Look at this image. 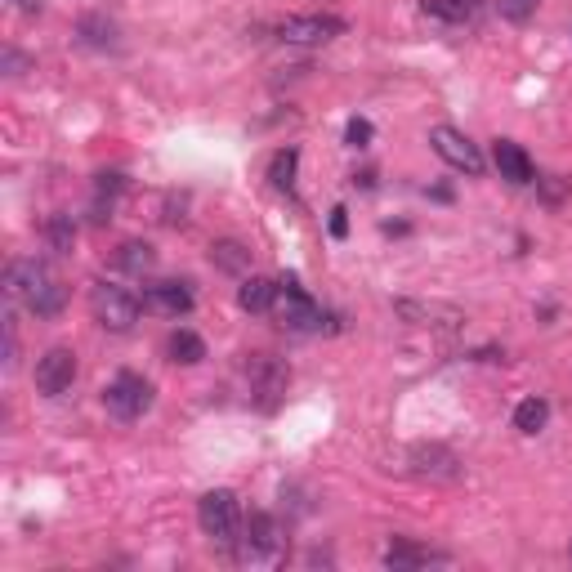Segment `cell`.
<instances>
[{"instance_id":"cell-1","label":"cell","mask_w":572,"mask_h":572,"mask_svg":"<svg viewBox=\"0 0 572 572\" xmlns=\"http://www.w3.org/2000/svg\"><path fill=\"white\" fill-rule=\"evenodd\" d=\"M5 291L14 304H23L36 318H59L68 304V286L54 278L41 260H14L5 269Z\"/></svg>"},{"instance_id":"cell-2","label":"cell","mask_w":572,"mask_h":572,"mask_svg":"<svg viewBox=\"0 0 572 572\" xmlns=\"http://www.w3.org/2000/svg\"><path fill=\"white\" fill-rule=\"evenodd\" d=\"M197 523L202 532L215 541L219 550H233L237 546V532H242V505H237V492L215 488L197 501Z\"/></svg>"},{"instance_id":"cell-3","label":"cell","mask_w":572,"mask_h":572,"mask_svg":"<svg viewBox=\"0 0 572 572\" xmlns=\"http://www.w3.org/2000/svg\"><path fill=\"white\" fill-rule=\"evenodd\" d=\"M273 309H278L282 327L295 331V336H313V331H322L331 322L327 309H322V304L313 300V295L304 291L295 278H282L278 282V304H273Z\"/></svg>"},{"instance_id":"cell-4","label":"cell","mask_w":572,"mask_h":572,"mask_svg":"<svg viewBox=\"0 0 572 572\" xmlns=\"http://www.w3.org/2000/svg\"><path fill=\"white\" fill-rule=\"evenodd\" d=\"M90 313H94V322H99V327L126 336V331H135V322H139V313H143V300H135L126 286L94 282L90 286Z\"/></svg>"},{"instance_id":"cell-5","label":"cell","mask_w":572,"mask_h":572,"mask_svg":"<svg viewBox=\"0 0 572 572\" xmlns=\"http://www.w3.org/2000/svg\"><path fill=\"white\" fill-rule=\"evenodd\" d=\"M152 398H157V389H152V380H143L139 371H117V376L103 385V407H108V416H117V421H139L143 412H152Z\"/></svg>"},{"instance_id":"cell-6","label":"cell","mask_w":572,"mask_h":572,"mask_svg":"<svg viewBox=\"0 0 572 572\" xmlns=\"http://www.w3.org/2000/svg\"><path fill=\"white\" fill-rule=\"evenodd\" d=\"M246 380H251V403L260 412H278L286 398V385H291V371L273 354H255L251 367H246Z\"/></svg>"},{"instance_id":"cell-7","label":"cell","mask_w":572,"mask_h":572,"mask_svg":"<svg viewBox=\"0 0 572 572\" xmlns=\"http://www.w3.org/2000/svg\"><path fill=\"white\" fill-rule=\"evenodd\" d=\"M278 546H282L278 519H273V514H264V510H255L251 519H242V532H237L233 555L242 559V564H260V559L278 555Z\"/></svg>"},{"instance_id":"cell-8","label":"cell","mask_w":572,"mask_h":572,"mask_svg":"<svg viewBox=\"0 0 572 572\" xmlns=\"http://www.w3.org/2000/svg\"><path fill=\"white\" fill-rule=\"evenodd\" d=\"M429 148H434L452 170H461V175H483L479 143H474L470 135H461L456 126H434L429 130Z\"/></svg>"},{"instance_id":"cell-9","label":"cell","mask_w":572,"mask_h":572,"mask_svg":"<svg viewBox=\"0 0 572 572\" xmlns=\"http://www.w3.org/2000/svg\"><path fill=\"white\" fill-rule=\"evenodd\" d=\"M345 32H349V23L336 14H295V18H282L278 23V36L286 45H327Z\"/></svg>"},{"instance_id":"cell-10","label":"cell","mask_w":572,"mask_h":572,"mask_svg":"<svg viewBox=\"0 0 572 572\" xmlns=\"http://www.w3.org/2000/svg\"><path fill=\"white\" fill-rule=\"evenodd\" d=\"M394 318L407 327H429V331H461L465 313L438 300H394Z\"/></svg>"},{"instance_id":"cell-11","label":"cell","mask_w":572,"mask_h":572,"mask_svg":"<svg viewBox=\"0 0 572 572\" xmlns=\"http://www.w3.org/2000/svg\"><path fill=\"white\" fill-rule=\"evenodd\" d=\"M72 385H76V354L68 345L45 349V354L36 358V389H41L45 398H59V394H68Z\"/></svg>"},{"instance_id":"cell-12","label":"cell","mask_w":572,"mask_h":572,"mask_svg":"<svg viewBox=\"0 0 572 572\" xmlns=\"http://www.w3.org/2000/svg\"><path fill=\"white\" fill-rule=\"evenodd\" d=\"M407 465H412L416 479H434V483L461 479V456L443 443H416L412 452H407Z\"/></svg>"},{"instance_id":"cell-13","label":"cell","mask_w":572,"mask_h":572,"mask_svg":"<svg viewBox=\"0 0 572 572\" xmlns=\"http://www.w3.org/2000/svg\"><path fill=\"white\" fill-rule=\"evenodd\" d=\"M143 309L161 318H184L193 313V286L188 282H152L143 286Z\"/></svg>"},{"instance_id":"cell-14","label":"cell","mask_w":572,"mask_h":572,"mask_svg":"<svg viewBox=\"0 0 572 572\" xmlns=\"http://www.w3.org/2000/svg\"><path fill=\"white\" fill-rule=\"evenodd\" d=\"M492 161H497L501 179H510L514 188H523V184H532V179H537V166H532V157H528V152H523L514 139H497V148H492Z\"/></svg>"},{"instance_id":"cell-15","label":"cell","mask_w":572,"mask_h":572,"mask_svg":"<svg viewBox=\"0 0 572 572\" xmlns=\"http://www.w3.org/2000/svg\"><path fill=\"white\" fill-rule=\"evenodd\" d=\"M76 36H81V45H90V50H121V27L103 14H85L81 23H76Z\"/></svg>"},{"instance_id":"cell-16","label":"cell","mask_w":572,"mask_h":572,"mask_svg":"<svg viewBox=\"0 0 572 572\" xmlns=\"http://www.w3.org/2000/svg\"><path fill=\"white\" fill-rule=\"evenodd\" d=\"M425 564H447V555L429 546H416V541H394L385 550V568H425Z\"/></svg>"},{"instance_id":"cell-17","label":"cell","mask_w":572,"mask_h":572,"mask_svg":"<svg viewBox=\"0 0 572 572\" xmlns=\"http://www.w3.org/2000/svg\"><path fill=\"white\" fill-rule=\"evenodd\" d=\"M112 264H117L121 273H130V278H143V273H152V264H157V251H152V242H121L117 255H112Z\"/></svg>"},{"instance_id":"cell-18","label":"cell","mask_w":572,"mask_h":572,"mask_svg":"<svg viewBox=\"0 0 572 572\" xmlns=\"http://www.w3.org/2000/svg\"><path fill=\"white\" fill-rule=\"evenodd\" d=\"M237 304H242L246 313H269L273 304H278V282L269 278H246L237 286Z\"/></svg>"},{"instance_id":"cell-19","label":"cell","mask_w":572,"mask_h":572,"mask_svg":"<svg viewBox=\"0 0 572 572\" xmlns=\"http://www.w3.org/2000/svg\"><path fill=\"white\" fill-rule=\"evenodd\" d=\"M166 354H170V362H184V367H197V362L206 358V340L197 336V331H184V327H179L175 336L166 340Z\"/></svg>"},{"instance_id":"cell-20","label":"cell","mask_w":572,"mask_h":572,"mask_svg":"<svg viewBox=\"0 0 572 572\" xmlns=\"http://www.w3.org/2000/svg\"><path fill=\"white\" fill-rule=\"evenodd\" d=\"M295 166H300V148H278L269 161V184L278 188V193H295Z\"/></svg>"},{"instance_id":"cell-21","label":"cell","mask_w":572,"mask_h":572,"mask_svg":"<svg viewBox=\"0 0 572 572\" xmlns=\"http://www.w3.org/2000/svg\"><path fill=\"white\" fill-rule=\"evenodd\" d=\"M211 264L219 273H246L251 269V251L242 242H233V237H224V242L211 246Z\"/></svg>"},{"instance_id":"cell-22","label":"cell","mask_w":572,"mask_h":572,"mask_svg":"<svg viewBox=\"0 0 572 572\" xmlns=\"http://www.w3.org/2000/svg\"><path fill=\"white\" fill-rule=\"evenodd\" d=\"M550 421V403L546 398H523L519 407H514V429L519 434H541Z\"/></svg>"},{"instance_id":"cell-23","label":"cell","mask_w":572,"mask_h":572,"mask_svg":"<svg viewBox=\"0 0 572 572\" xmlns=\"http://www.w3.org/2000/svg\"><path fill=\"white\" fill-rule=\"evenodd\" d=\"M421 9L429 18H443V23H470L474 18V0H421Z\"/></svg>"},{"instance_id":"cell-24","label":"cell","mask_w":572,"mask_h":572,"mask_svg":"<svg viewBox=\"0 0 572 572\" xmlns=\"http://www.w3.org/2000/svg\"><path fill=\"white\" fill-rule=\"evenodd\" d=\"M45 242H50V251L68 255L76 246V219L72 215H50V224H45Z\"/></svg>"},{"instance_id":"cell-25","label":"cell","mask_w":572,"mask_h":572,"mask_svg":"<svg viewBox=\"0 0 572 572\" xmlns=\"http://www.w3.org/2000/svg\"><path fill=\"white\" fill-rule=\"evenodd\" d=\"M537 9H541V0H497V14L505 23H528Z\"/></svg>"},{"instance_id":"cell-26","label":"cell","mask_w":572,"mask_h":572,"mask_svg":"<svg viewBox=\"0 0 572 572\" xmlns=\"http://www.w3.org/2000/svg\"><path fill=\"white\" fill-rule=\"evenodd\" d=\"M541 184V197H546V206H559L564 197L572 193V179H564V175H546V179H537Z\"/></svg>"},{"instance_id":"cell-27","label":"cell","mask_w":572,"mask_h":572,"mask_svg":"<svg viewBox=\"0 0 572 572\" xmlns=\"http://www.w3.org/2000/svg\"><path fill=\"white\" fill-rule=\"evenodd\" d=\"M371 135H376V130H371L367 117H354V121L345 126V143H349V148H367Z\"/></svg>"},{"instance_id":"cell-28","label":"cell","mask_w":572,"mask_h":572,"mask_svg":"<svg viewBox=\"0 0 572 572\" xmlns=\"http://www.w3.org/2000/svg\"><path fill=\"white\" fill-rule=\"evenodd\" d=\"M345 233H349V211L336 206V211H331V237H345Z\"/></svg>"},{"instance_id":"cell-29","label":"cell","mask_w":572,"mask_h":572,"mask_svg":"<svg viewBox=\"0 0 572 572\" xmlns=\"http://www.w3.org/2000/svg\"><path fill=\"white\" fill-rule=\"evenodd\" d=\"M18 9H23V14H41V0H14Z\"/></svg>"},{"instance_id":"cell-30","label":"cell","mask_w":572,"mask_h":572,"mask_svg":"<svg viewBox=\"0 0 572 572\" xmlns=\"http://www.w3.org/2000/svg\"><path fill=\"white\" fill-rule=\"evenodd\" d=\"M568 555H572V546H568Z\"/></svg>"}]
</instances>
